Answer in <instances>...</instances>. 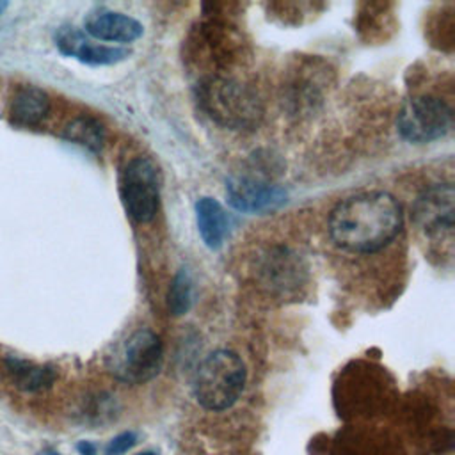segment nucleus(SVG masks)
Returning <instances> with one entry per match:
<instances>
[{
	"label": "nucleus",
	"instance_id": "obj_1",
	"mask_svg": "<svg viewBox=\"0 0 455 455\" xmlns=\"http://www.w3.org/2000/svg\"><path fill=\"white\" fill-rule=\"evenodd\" d=\"M402 228V210L386 192H363L339 203L329 219L336 245L352 252H373L389 243Z\"/></svg>",
	"mask_w": 455,
	"mask_h": 455
},
{
	"label": "nucleus",
	"instance_id": "obj_2",
	"mask_svg": "<svg viewBox=\"0 0 455 455\" xmlns=\"http://www.w3.org/2000/svg\"><path fill=\"white\" fill-rule=\"evenodd\" d=\"M247 370L242 357L233 350H215L206 355L192 380L196 402L206 411H226L238 402L243 393Z\"/></svg>",
	"mask_w": 455,
	"mask_h": 455
},
{
	"label": "nucleus",
	"instance_id": "obj_3",
	"mask_svg": "<svg viewBox=\"0 0 455 455\" xmlns=\"http://www.w3.org/2000/svg\"><path fill=\"white\" fill-rule=\"evenodd\" d=\"M164 364L160 338L149 329H137L108 355V371L121 382L139 386L155 379Z\"/></svg>",
	"mask_w": 455,
	"mask_h": 455
},
{
	"label": "nucleus",
	"instance_id": "obj_4",
	"mask_svg": "<svg viewBox=\"0 0 455 455\" xmlns=\"http://www.w3.org/2000/svg\"><path fill=\"white\" fill-rule=\"evenodd\" d=\"M453 123L451 108L434 96L409 98L396 119L400 135L414 144H425L444 137Z\"/></svg>",
	"mask_w": 455,
	"mask_h": 455
},
{
	"label": "nucleus",
	"instance_id": "obj_5",
	"mask_svg": "<svg viewBox=\"0 0 455 455\" xmlns=\"http://www.w3.org/2000/svg\"><path fill=\"white\" fill-rule=\"evenodd\" d=\"M121 197L133 220H153L160 199V172L153 160L137 156L126 164L121 176Z\"/></svg>",
	"mask_w": 455,
	"mask_h": 455
},
{
	"label": "nucleus",
	"instance_id": "obj_6",
	"mask_svg": "<svg viewBox=\"0 0 455 455\" xmlns=\"http://www.w3.org/2000/svg\"><path fill=\"white\" fill-rule=\"evenodd\" d=\"M201 100L215 121L231 128L251 126L259 116L256 96L233 80H212L203 87Z\"/></svg>",
	"mask_w": 455,
	"mask_h": 455
},
{
	"label": "nucleus",
	"instance_id": "obj_7",
	"mask_svg": "<svg viewBox=\"0 0 455 455\" xmlns=\"http://www.w3.org/2000/svg\"><path fill=\"white\" fill-rule=\"evenodd\" d=\"M229 203L247 213L270 212L286 201V192L259 176H233L226 185Z\"/></svg>",
	"mask_w": 455,
	"mask_h": 455
},
{
	"label": "nucleus",
	"instance_id": "obj_8",
	"mask_svg": "<svg viewBox=\"0 0 455 455\" xmlns=\"http://www.w3.org/2000/svg\"><path fill=\"white\" fill-rule=\"evenodd\" d=\"M306 270L304 261L293 251L274 247L261 258L258 275L270 291L286 295L302 286Z\"/></svg>",
	"mask_w": 455,
	"mask_h": 455
},
{
	"label": "nucleus",
	"instance_id": "obj_9",
	"mask_svg": "<svg viewBox=\"0 0 455 455\" xmlns=\"http://www.w3.org/2000/svg\"><path fill=\"white\" fill-rule=\"evenodd\" d=\"M412 215L427 235L450 233L453 228V187L444 183L427 188L418 196Z\"/></svg>",
	"mask_w": 455,
	"mask_h": 455
},
{
	"label": "nucleus",
	"instance_id": "obj_10",
	"mask_svg": "<svg viewBox=\"0 0 455 455\" xmlns=\"http://www.w3.org/2000/svg\"><path fill=\"white\" fill-rule=\"evenodd\" d=\"M55 44L64 55L75 57L85 64H94V66L116 64L124 60L130 55L126 48L92 43L80 30L73 27H62L55 36Z\"/></svg>",
	"mask_w": 455,
	"mask_h": 455
},
{
	"label": "nucleus",
	"instance_id": "obj_11",
	"mask_svg": "<svg viewBox=\"0 0 455 455\" xmlns=\"http://www.w3.org/2000/svg\"><path fill=\"white\" fill-rule=\"evenodd\" d=\"M84 27L91 37L108 43H132L142 36V25L135 18L103 7L91 11Z\"/></svg>",
	"mask_w": 455,
	"mask_h": 455
},
{
	"label": "nucleus",
	"instance_id": "obj_12",
	"mask_svg": "<svg viewBox=\"0 0 455 455\" xmlns=\"http://www.w3.org/2000/svg\"><path fill=\"white\" fill-rule=\"evenodd\" d=\"M196 220L199 235L208 249L222 247L229 233V217L213 197H201L196 203Z\"/></svg>",
	"mask_w": 455,
	"mask_h": 455
},
{
	"label": "nucleus",
	"instance_id": "obj_13",
	"mask_svg": "<svg viewBox=\"0 0 455 455\" xmlns=\"http://www.w3.org/2000/svg\"><path fill=\"white\" fill-rule=\"evenodd\" d=\"M50 108V100L44 91L34 85L20 87L9 107V116L16 124L21 126H34L41 123Z\"/></svg>",
	"mask_w": 455,
	"mask_h": 455
},
{
	"label": "nucleus",
	"instance_id": "obj_14",
	"mask_svg": "<svg viewBox=\"0 0 455 455\" xmlns=\"http://www.w3.org/2000/svg\"><path fill=\"white\" fill-rule=\"evenodd\" d=\"M5 373L11 382L21 391H43L48 389L55 380V370L50 366H39L25 359L9 355L5 361Z\"/></svg>",
	"mask_w": 455,
	"mask_h": 455
},
{
	"label": "nucleus",
	"instance_id": "obj_15",
	"mask_svg": "<svg viewBox=\"0 0 455 455\" xmlns=\"http://www.w3.org/2000/svg\"><path fill=\"white\" fill-rule=\"evenodd\" d=\"M64 137L91 151H100L105 142V130L96 119L78 117L66 126Z\"/></svg>",
	"mask_w": 455,
	"mask_h": 455
},
{
	"label": "nucleus",
	"instance_id": "obj_16",
	"mask_svg": "<svg viewBox=\"0 0 455 455\" xmlns=\"http://www.w3.org/2000/svg\"><path fill=\"white\" fill-rule=\"evenodd\" d=\"M194 302V283L190 277V272L187 268H181L169 288L167 293V309L172 316L185 315Z\"/></svg>",
	"mask_w": 455,
	"mask_h": 455
},
{
	"label": "nucleus",
	"instance_id": "obj_17",
	"mask_svg": "<svg viewBox=\"0 0 455 455\" xmlns=\"http://www.w3.org/2000/svg\"><path fill=\"white\" fill-rule=\"evenodd\" d=\"M135 443H137V434L133 430L123 432L108 441V444L105 446V455H123L130 448H133Z\"/></svg>",
	"mask_w": 455,
	"mask_h": 455
},
{
	"label": "nucleus",
	"instance_id": "obj_18",
	"mask_svg": "<svg viewBox=\"0 0 455 455\" xmlns=\"http://www.w3.org/2000/svg\"><path fill=\"white\" fill-rule=\"evenodd\" d=\"M78 451H80L82 455H96V446L91 444V443H87V441H82V443L78 444Z\"/></svg>",
	"mask_w": 455,
	"mask_h": 455
},
{
	"label": "nucleus",
	"instance_id": "obj_19",
	"mask_svg": "<svg viewBox=\"0 0 455 455\" xmlns=\"http://www.w3.org/2000/svg\"><path fill=\"white\" fill-rule=\"evenodd\" d=\"M37 455H59V453L53 451V450H43V451H39Z\"/></svg>",
	"mask_w": 455,
	"mask_h": 455
},
{
	"label": "nucleus",
	"instance_id": "obj_20",
	"mask_svg": "<svg viewBox=\"0 0 455 455\" xmlns=\"http://www.w3.org/2000/svg\"><path fill=\"white\" fill-rule=\"evenodd\" d=\"M7 5H9L7 2H2V0H0V14H2V12L7 9Z\"/></svg>",
	"mask_w": 455,
	"mask_h": 455
},
{
	"label": "nucleus",
	"instance_id": "obj_21",
	"mask_svg": "<svg viewBox=\"0 0 455 455\" xmlns=\"http://www.w3.org/2000/svg\"><path fill=\"white\" fill-rule=\"evenodd\" d=\"M137 455H158V453H155V451H142V453H137Z\"/></svg>",
	"mask_w": 455,
	"mask_h": 455
}]
</instances>
